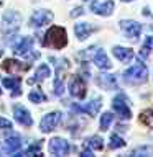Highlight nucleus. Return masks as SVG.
<instances>
[{
    "label": "nucleus",
    "mask_w": 153,
    "mask_h": 157,
    "mask_svg": "<svg viewBox=\"0 0 153 157\" xmlns=\"http://www.w3.org/2000/svg\"><path fill=\"white\" fill-rule=\"evenodd\" d=\"M68 44V34L66 29L61 26H51L44 34L43 46L53 48V49H61Z\"/></svg>",
    "instance_id": "nucleus-1"
},
{
    "label": "nucleus",
    "mask_w": 153,
    "mask_h": 157,
    "mask_svg": "<svg viewBox=\"0 0 153 157\" xmlns=\"http://www.w3.org/2000/svg\"><path fill=\"white\" fill-rule=\"evenodd\" d=\"M123 78L128 83H133V85H138V83H145L148 78V69L145 64L140 62V57H138V64H135L133 67L127 69L123 72Z\"/></svg>",
    "instance_id": "nucleus-2"
},
{
    "label": "nucleus",
    "mask_w": 153,
    "mask_h": 157,
    "mask_svg": "<svg viewBox=\"0 0 153 157\" xmlns=\"http://www.w3.org/2000/svg\"><path fill=\"white\" fill-rule=\"evenodd\" d=\"M20 25H22V15L18 12H7L2 18V34L3 36L12 38L13 34H17Z\"/></svg>",
    "instance_id": "nucleus-3"
},
{
    "label": "nucleus",
    "mask_w": 153,
    "mask_h": 157,
    "mask_svg": "<svg viewBox=\"0 0 153 157\" xmlns=\"http://www.w3.org/2000/svg\"><path fill=\"white\" fill-rule=\"evenodd\" d=\"M51 61H54L56 64V78H54V95L56 97H61L63 92H64V74H66V69H68V61L63 59L59 61L56 57H51Z\"/></svg>",
    "instance_id": "nucleus-4"
},
{
    "label": "nucleus",
    "mask_w": 153,
    "mask_h": 157,
    "mask_svg": "<svg viewBox=\"0 0 153 157\" xmlns=\"http://www.w3.org/2000/svg\"><path fill=\"white\" fill-rule=\"evenodd\" d=\"M31 48H33V38L25 36L13 46V52L17 56H22V57H31V59L39 57V52H31Z\"/></svg>",
    "instance_id": "nucleus-5"
},
{
    "label": "nucleus",
    "mask_w": 153,
    "mask_h": 157,
    "mask_svg": "<svg viewBox=\"0 0 153 157\" xmlns=\"http://www.w3.org/2000/svg\"><path fill=\"white\" fill-rule=\"evenodd\" d=\"M69 93L74 98H79V100H82L86 97V80L81 75L71 77V80H69Z\"/></svg>",
    "instance_id": "nucleus-6"
},
{
    "label": "nucleus",
    "mask_w": 153,
    "mask_h": 157,
    "mask_svg": "<svg viewBox=\"0 0 153 157\" xmlns=\"http://www.w3.org/2000/svg\"><path fill=\"white\" fill-rule=\"evenodd\" d=\"M120 28H122L123 34H125L128 39H132V41H137V38L140 36V33H142V25L133 21V20H122Z\"/></svg>",
    "instance_id": "nucleus-7"
},
{
    "label": "nucleus",
    "mask_w": 153,
    "mask_h": 157,
    "mask_svg": "<svg viewBox=\"0 0 153 157\" xmlns=\"http://www.w3.org/2000/svg\"><path fill=\"white\" fill-rule=\"evenodd\" d=\"M53 21V13L48 12V10H36L31 18H30V26L33 28H41L44 25L51 23Z\"/></svg>",
    "instance_id": "nucleus-8"
},
{
    "label": "nucleus",
    "mask_w": 153,
    "mask_h": 157,
    "mask_svg": "<svg viewBox=\"0 0 153 157\" xmlns=\"http://www.w3.org/2000/svg\"><path fill=\"white\" fill-rule=\"evenodd\" d=\"M69 142L66 139H61V137H53L48 144V151L49 154L53 155H66L69 152Z\"/></svg>",
    "instance_id": "nucleus-9"
},
{
    "label": "nucleus",
    "mask_w": 153,
    "mask_h": 157,
    "mask_svg": "<svg viewBox=\"0 0 153 157\" xmlns=\"http://www.w3.org/2000/svg\"><path fill=\"white\" fill-rule=\"evenodd\" d=\"M59 120H61V113H59V111H51V113H48V115L43 116L41 123H39V129H41L43 132L53 131L54 128L58 126Z\"/></svg>",
    "instance_id": "nucleus-10"
},
{
    "label": "nucleus",
    "mask_w": 153,
    "mask_h": 157,
    "mask_svg": "<svg viewBox=\"0 0 153 157\" xmlns=\"http://www.w3.org/2000/svg\"><path fill=\"white\" fill-rule=\"evenodd\" d=\"M112 108L122 120H130L132 118V111H130V108L127 106V101L123 100V97H117L115 100L112 101Z\"/></svg>",
    "instance_id": "nucleus-11"
},
{
    "label": "nucleus",
    "mask_w": 153,
    "mask_h": 157,
    "mask_svg": "<svg viewBox=\"0 0 153 157\" xmlns=\"http://www.w3.org/2000/svg\"><path fill=\"white\" fill-rule=\"evenodd\" d=\"M13 116H15V120H17V123H20L22 126H31L33 124L31 115H30V111L25 106L15 105L13 106Z\"/></svg>",
    "instance_id": "nucleus-12"
},
{
    "label": "nucleus",
    "mask_w": 153,
    "mask_h": 157,
    "mask_svg": "<svg viewBox=\"0 0 153 157\" xmlns=\"http://www.w3.org/2000/svg\"><path fill=\"white\" fill-rule=\"evenodd\" d=\"M114 8H115V5H114L112 0H107V2H104V3H99V2L91 3V10L96 15H101V17H109V15H112Z\"/></svg>",
    "instance_id": "nucleus-13"
},
{
    "label": "nucleus",
    "mask_w": 153,
    "mask_h": 157,
    "mask_svg": "<svg viewBox=\"0 0 153 157\" xmlns=\"http://www.w3.org/2000/svg\"><path fill=\"white\" fill-rule=\"evenodd\" d=\"M2 69L10 72V74H20V72L28 71L30 64H22L20 61H15V59H7V61H3V64H2Z\"/></svg>",
    "instance_id": "nucleus-14"
},
{
    "label": "nucleus",
    "mask_w": 153,
    "mask_h": 157,
    "mask_svg": "<svg viewBox=\"0 0 153 157\" xmlns=\"http://www.w3.org/2000/svg\"><path fill=\"white\" fill-rule=\"evenodd\" d=\"M2 83L8 90H12V97H18L22 95V80L18 77H3Z\"/></svg>",
    "instance_id": "nucleus-15"
},
{
    "label": "nucleus",
    "mask_w": 153,
    "mask_h": 157,
    "mask_svg": "<svg viewBox=\"0 0 153 157\" xmlns=\"http://www.w3.org/2000/svg\"><path fill=\"white\" fill-rule=\"evenodd\" d=\"M92 61L99 69H102V71H109V69L112 67V64L109 61V57H107V54L104 49H97L96 54H94V57H92Z\"/></svg>",
    "instance_id": "nucleus-16"
},
{
    "label": "nucleus",
    "mask_w": 153,
    "mask_h": 157,
    "mask_svg": "<svg viewBox=\"0 0 153 157\" xmlns=\"http://www.w3.org/2000/svg\"><path fill=\"white\" fill-rule=\"evenodd\" d=\"M96 26L94 25H91V23H77L76 26H74V33H76V36H77V39H86L87 36H91V34L96 31Z\"/></svg>",
    "instance_id": "nucleus-17"
},
{
    "label": "nucleus",
    "mask_w": 153,
    "mask_h": 157,
    "mask_svg": "<svg viewBox=\"0 0 153 157\" xmlns=\"http://www.w3.org/2000/svg\"><path fill=\"white\" fill-rule=\"evenodd\" d=\"M101 106H102V101H101V98H94L92 101H89L87 105H84V106H72V110H77V111H84V113H89V115H97L99 110H101Z\"/></svg>",
    "instance_id": "nucleus-18"
},
{
    "label": "nucleus",
    "mask_w": 153,
    "mask_h": 157,
    "mask_svg": "<svg viewBox=\"0 0 153 157\" xmlns=\"http://www.w3.org/2000/svg\"><path fill=\"white\" fill-rule=\"evenodd\" d=\"M20 149H22V141H20V137H10V139H7L2 146L3 154H17Z\"/></svg>",
    "instance_id": "nucleus-19"
},
{
    "label": "nucleus",
    "mask_w": 153,
    "mask_h": 157,
    "mask_svg": "<svg viewBox=\"0 0 153 157\" xmlns=\"http://www.w3.org/2000/svg\"><path fill=\"white\" fill-rule=\"evenodd\" d=\"M112 52H114V56H115L120 62H130L132 59H133V51L130 48H122V46H115L112 49Z\"/></svg>",
    "instance_id": "nucleus-20"
},
{
    "label": "nucleus",
    "mask_w": 153,
    "mask_h": 157,
    "mask_svg": "<svg viewBox=\"0 0 153 157\" xmlns=\"http://www.w3.org/2000/svg\"><path fill=\"white\" fill-rule=\"evenodd\" d=\"M49 74H51V71H49V67L46 66V64H41L36 71H35V75L28 80L30 85H33V83H39V82H43L46 77H49Z\"/></svg>",
    "instance_id": "nucleus-21"
},
{
    "label": "nucleus",
    "mask_w": 153,
    "mask_h": 157,
    "mask_svg": "<svg viewBox=\"0 0 153 157\" xmlns=\"http://www.w3.org/2000/svg\"><path fill=\"white\" fill-rule=\"evenodd\" d=\"M97 85L105 88V90H112V88L117 87V82H115V77L114 75H109V74H99L97 75Z\"/></svg>",
    "instance_id": "nucleus-22"
},
{
    "label": "nucleus",
    "mask_w": 153,
    "mask_h": 157,
    "mask_svg": "<svg viewBox=\"0 0 153 157\" xmlns=\"http://www.w3.org/2000/svg\"><path fill=\"white\" fill-rule=\"evenodd\" d=\"M84 146L91 147L92 151H102L104 149V141H102V137H99V136H91L86 141V144H84Z\"/></svg>",
    "instance_id": "nucleus-23"
},
{
    "label": "nucleus",
    "mask_w": 153,
    "mask_h": 157,
    "mask_svg": "<svg viewBox=\"0 0 153 157\" xmlns=\"http://www.w3.org/2000/svg\"><path fill=\"white\" fill-rule=\"evenodd\" d=\"M151 48H153V36H148V38H147V41H145V44H143L142 49H140V56H138V57L147 59L148 56H150Z\"/></svg>",
    "instance_id": "nucleus-24"
},
{
    "label": "nucleus",
    "mask_w": 153,
    "mask_h": 157,
    "mask_svg": "<svg viewBox=\"0 0 153 157\" xmlns=\"http://www.w3.org/2000/svg\"><path fill=\"white\" fill-rule=\"evenodd\" d=\"M112 121H114L112 113H104V115L101 116V123H99V126H101V131H107Z\"/></svg>",
    "instance_id": "nucleus-25"
},
{
    "label": "nucleus",
    "mask_w": 153,
    "mask_h": 157,
    "mask_svg": "<svg viewBox=\"0 0 153 157\" xmlns=\"http://www.w3.org/2000/svg\"><path fill=\"white\" fill-rule=\"evenodd\" d=\"M140 121L148 128H153V110H147L140 115Z\"/></svg>",
    "instance_id": "nucleus-26"
},
{
    "label": "nucleus",
    "mask_w": 153,
    "mask_h": 157,
    "mask_svg": "<svg viewBox=\"0 0 153 157\" xmlns=\"http://www.w3.org/2000/svg\"><path fill=\"white\" fill-rule=\"evenodd\" d=\"M123 146H125V141H123L122 137H118L117 134L110 136V144H109L110 149H120V147H123Z\"/></svg>",
    "instance_id": "nucleus-27"
},
{
    "label": "nucleus",
    "mask_w": 153,
    "mask_h": 157,
    "mask_svg": "<svg viewBox=\"0 0 153 157\" xmlns=\"http://www.w3.org/2000/svg\"><path fill=\"white\" fill-rule=\"evenodd\" d=\"M28 98H30L33 103H41V101L46 100V95H44L41 90H33V92L28 95Z\"/></svg>",
    "instance_id": "nucleus-28"
},
{
    "label": "nucleus",
    "mask_w": 153,
    "mask_h": 157,
    "mask_svg": "<svg viewBox=\"0 0 153 157\" xmlns=\"http://www.w3.org/2000/svg\"><path fill=\"white\" fill-rule=\"evenodd\" d=\"M25 155H41V142L31 144L27 151H25Z\"/></svg>",
    "instance_id": "nucleus-29"
},
{
    "label": "nucleus",
    "mask_w": 153,
    "mask_h": 157,
    "mask_svg": "<svg viewBox=\"0 0 153 157\" xmlns=\"http://www.w3.org/2000/svg\"><path fill=\"white\" fill-rule=\"evenodd\" d=\"M151 152V147H138L132 152V155H137V154H145V155H150Z\"/></svg>",
    "instance_id": "nucleus-30"
},
{
    "label": "nucleus",
    "mask_w": 153,
    "mask_h": 157,
    "mask_svg": "<svg viewBox=\"0 0 153 157\" xmlns=\"http://www.w3.org/2000/svg\"><path fill=\"white\" fill-rule=\"evenodd\" d=\"M0 128H3V129H12V121L5 120V118H0Z\"/></svg>",
    "instance_id": "nucleus-31"
},
{
    "label": "nucleus",
    "mask_w": 153,
    "mask_h": 157,
    "mask_svg": "<svg viewBox=\"0 0 153 157\" xmlns=\"http://www.w3.org/2000/svg\"><path fill=\"white\" fill-rule=\"evenodd\" d=\"M81 15H84V8L82 7H77V8H74L72 12H71V17L72 18H77V17H81Z\"/></svg>",
    "instance_id": "nucleus-32"
},
{
    "label": "nucleus",
    "mask_w": 153,
    "mask_h": 157,
    "mask_svg": "<svg viewBox=\"0 0 153 157\" xmlns=\"http://www.w3.org/2000/svg\"><path fill=\"white\" fill-rule=\"evenodd\" d=\"M81 155H82V157H92V149H91V147H87V146H84Z\"/></svg>",
    "instance_id": "nucleus-33"
},
{
    "label": "nucleus",
    "mask_w": 153,
    "mask_h": 157,
    "mask_svg": "<svg viewBox=\"0 0 153 157\" xmlns=\"http://www.w3.org/2000/svg\"><path fill=\"white\" fill-rule=\"evenodd\" d=\"M2 54H3V52H2V51H0V57H2Z\"/></svg>",
    "instance_id": "nucleus-34"
},
{
    "label": "nucleus",
    "mask_w": 153,
    "mask_h": 157,
    "mask_svg": "<svg viewBox=\"0 0 153 157\" xmlns=\"http://www.w3.org/2000/svg\"><path fill=\"white\" fill-rule=\"evenodd\" d=\"M123 2H130V0H123Z\"/></svg>",
    "instance_id": "nucleus-35"
},
{
    "label": "nucleus",
    "mask_w": 153,
    "mask_h": 157,
    "mask_svg": "<svg viewBox=\"0 0 153 157\" xmlns=\"http://www.w3.org/2000/svg\"><path fill=\"white\" fill-rule=\"evenodd\" d=\"M0 97H2V90H0Z\"/></svg>",
    "instance_id": "nucleus-36"
}]
</instances>
